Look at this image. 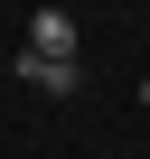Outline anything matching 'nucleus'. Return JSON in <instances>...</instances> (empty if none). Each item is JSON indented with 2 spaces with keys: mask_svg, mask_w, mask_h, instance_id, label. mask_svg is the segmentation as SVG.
Segmentation results:
<instances>
[{
  "mask_svg": "<svg viewBox=\"0 0 150 159\" xmlns=\"http://www.w3.org/2000/svg\"><path fill=\"white\" fill-rule=\"evenodd\" d=\"M19 84H28V94H75L85 66H75V56H19Z\"/></svg>",
  "mask_w": 150,
  "mask_h": 159,
  "instance_id": "nucleus-1",
  "label": "nucleus"
},
{
  "mask_svg": "<svg viewBox=\"0 0 150 159\" xmlns=\"http://www.w3.org/2000/svg\"><path fill=\"white\" fill-rule=\"evenodd\" d=\"M28 56H75V19L66 10H38L28 19Z\"/></svg>",
  "mask_w": 150,
  "mask_h": 159,
  "instance_id": "nucleus-2",
  "label": "nucleus"
}]
</instances>
